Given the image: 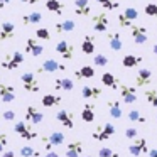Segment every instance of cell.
Segmentation results:
<instances>
[{
  "label": "cell",
  "mask_w": 157,
  "mask_h": 157,
  "mask_svg": "<svg viewBox=\"0 0 157 157\" xmlns=\"http://www.w3.org/2000/svg\"><path fill=\"white\" fill-rule=\"evenodd\" d=\"M139 19V10L133 7H127L122 14L117 15V21H118V25L122 29H130L133 25V22Z\"/></svg>",
  "instance_id": "cell-1"
},
{
  "label": "cell",
  "mask_w": 157,
  "mask_h": 157,
  "mask_svg": "<svg viewBox=\"0 0 157 157\" xmlns=\"http://www.w3.org/2000/svg\"><path fill=\"white\" fill-rule=\"evenodd\" d=\"M21 83H22V88H24L27 93H39V90H41V83H39L37 76H36L34 73H31V71L22 73L21 75Z\"/></svg>",
  "instance_id": "cell-2"
},
{
  "label": "cell",
  "mask_w": 157,
  "mask_h": 157,
  "mask_svg": "<svg viewBox=\"0 0 157 157\" xmlns=\"http://www.w3.org/2000/svg\"><path fill=\"white\" fill-rule=\"evenodd\" d=\"M22 63H24V54H22L21 51H14L12 54H5V58L2 59L0 66L4 69H7V71H14V69H17Z\"/></svg>",
  "instance_id": "cell-3"
},
{
  "label": "cell",
  "mask_w": 157,
  "mask_h": 157,
  "mask_svg": "<svg viewBox=\"0 0 157 157\" xmlns=\"http://www.w3.org/2000/svg\"><path fill=\"white\" fill-rule=\"evenodd\" d=\"M14 132L17 133L21 139L27 140V142H31V140H36L37 139V132H36L34 128H32V125H29L27 122H15L14 125Z\"/></svg>",
  "instance_id": "cell-4"
},
{
  "label": "cell",
  "mask_w": 157,
  "mask_h": 157,
  "mask_svg": "<svg viewBox=\"0 0 157 157\" xmlns=\"http://www.w3.org/2000/svg\"><path fill=\"white\" fill-rule=\"evenodd\" d=\"M41 140H42V147H44V150L49 152V150H52L54 145H61V144L64 142V133L59 132V130H54V132L48 133V135H42Z\"/></svg>",
  "instance_id": "cell-5"
},
{
  "label": "cell",
  "mask_w": 157,
  "mask_h": 157,
  "mask_svg": "<svg viewBox=\"0 0 157 157\" xmlns=\"http://www.w3.org/2000/svg\"><path fill=\"white\" fill-rule=\"evenodd\" d=\"M113 135H115V125L106 122V123H103V125H100L98 128L91 133V139L96 140V142H106V140Z\"/></svg>",
  "instance_id": "cell-6"
},
{
  "label": "cell",
  "mask_w": 157,
  "mask_h": 157,
  "mask_svg": "<svg viewBox=\"0 0 157 157\" xmlns=\"http://www.w3.org/2000/svg\"><path fill=\"white\" fill-rule=\"evenodd\" d=\"M91 24H93V31L95 32H106L110 27L108 12L101 10V12H98V14L91 15Z\"/></svg>",
  "instance_id": "cell-7"
},
{
  "label": "cell",
  "mask_w": 157,
  "mask_h": 157,
  "mask_svg": "<svg viewBox=\"0 0 157 157\" xmlns=\"http://www.w3.org/2000/svg\"><path fill=\"white\" fill-rule=\"evenodd\" d=\"M66 69L68 68H66V64H63V63L56 61V59H46V61L37 68V73L39 75H41V73H64Z\"/></svg>",
  "instance_id": "cell-8"
},
{
  "label": "cell",
  "mask_w": 157,
  "mask_h": 157,
  "mask_svg": "<svg viewBox=\"0 0 157 157\" xmlns=\"http://www.w3.org/2000/svg\"><path fill=\"white\" fill-rule=\"evenodd\" d=\"M128 152L130 155L133 157H140V155H145L147 152H149V142H147V139H144V137H137L135 142H132L128 145Z\"/></svg>",
  "instance_id": "cell-9"
},
{
  "label": "cell",
  "mask_w": 157,
  "mask_h": 157,
  "mask_svg": "<svg viewBox=\"0 0 157 157\" xmlns=\"http://www.w3.org/2000/svg\"><path fill=\"white\" fill-rule=\"evenodd\" d=\"M118 90H120V96H122V101L123 103L132 105V103L137 101V88H135V86H130V85H125V83H120Z\"/></svg>",
  "instance_id": "cell-10"
},
{
  "label": "cell",
  "mask_w": 157,
  "mask_h": 157,
  "mask_svg": "<svg viewBox=\"0 0 157 157\" xmlns=\"http://www.w3.org/2000/svg\"><path fill=\"white\" fill-rule=\"evenodd\" d=\"M130 36H132L135 44H145L149 41V29L145 25H135L133 24L130 27Z\"/></svg>",
  "instance_id": "cell-11"
},
{
  "label": "cell",
  "mask_w": 157,
  "mask_h": 157,
  "mask_svg": "<svg viewBox=\"0 0 157 157\" xmlns=\"http://www.w3.org/2000/svg\"><path fill=\"white\" fill-rule=\"evenodd\" d=\"M56 52H58V54L61 56L63 59H66V61H71L73 56H75V46H73L71 42L61 39V41L56 44Z\"/></svg>",
  "instance_id": "cell-12"
},
{
  "label": "cell",
  "mask_w": 157,
  "mask_h": 157,
  "mask_svg": "<svg viewBox=\"0 0 157 157\" xmlns=\"http://www.w3.org/2000/svg\"><path fill=\"white\" fill-rule=\"evenodd\" d=\"M24 49H25V54L32 56V58H39V56L44 52V46H42L36 37H27Z\"/></svg>",
  "instance_id": "cell-13"
},
{
  "label": "cell",
  "mask_w": 157,
  "mask_h": 157,
  "mask_svg": "<svg viewBox=\"0 0 157 157\" xmlns=\"http://www.w3.org/2000/svg\"><path fill=\"white\" fill-rule=\"evenodd\" d=\"M152 83V71L149 68H140L135 75V86L137 88H147Z\"/></svg>",
  "instance_id": "cell-14"
},
{
  "label": "cell",
  "mask_w": 157,
  "mask_h": 157,
  "mask_svg": "<svg viewBox=\"0 0 157 157\" xmlns=\"http://www.w3.org/2000/svg\"><path fill=\"white\" fill-rule=\"evenodd\" d=\"M15 37V24L10 21H5L0 24V42L12 41Z\"/></svg>",
  "instance_id": "cell-15"
},
{
  "label": "cell",
  "mask_w": 157,
  "mask_h": 157,
  "mask_svg": "<svg viewBox=\"0 0 157 157\" xmlns=\"http://www.w3.org/2000/svg\"><path fill=\"white\" fill-rule=\"evenodd\" d=\"M42 120H44V115L34 105H29L25 108V120L24 122H27L29 125H39V123H42Z\"/></svg>",
  "instance_id": "cell-16"
},
{
  "label": "cell",
  "mask_w": 157,
  "mask_h": 157,
  "mask_svg": "<svg viewBox=\"0 0 157 157\" xmlns=\"http://www.w3.org/2000/svg\"><path fill=\"white\" fill-rule=\"evenodd\" d=\"M17 95H15V88L9 83H0V100L2 103H12L15 101Z\"/></svg>",
  "instance_id": "cell-17"
},
{
  "label": "cell",
  "mask_w": 157,
  "mask_h": 157,
  "mask_svg": "<svg viewBox=\"0 0 157 157\" xmlns=\"http://www.w3.org/2000/svg\"><path fill=\"white\" fill-rule=\"evenodd\" d=\"M56 120L68 130L75 127V115H73L71 112H68V110H59V112L56 113Z\"/></svg>",
  "instance_id": "cell-18"
},
{
  "label": "cell",
  "mask_w": 157,
  "mask_h": 157,
  "mask_svg": "<svg viewBox=\"0 0 157 157\" xmlns=\"http://www.w3.org/2000/svg\"><path fill=\"white\" fill-rule=\"evenodd\" d=\"M106 41H108V48L112 49V51H122L123 39H122V34H120L118 31H110Z\"/></svg>",
  "instance_id": "cell-19"
},
{
  "label": "cell",
  "mask_w": 157,
  "mask_h": 157,
  "mask_svg": "<svg viewBox=\"0 0 157 157\" xmlns=\"http://www.w3.org/2000/svg\"><path fill=\"white\" fill-rule=\"evenodd\" d=\"M75 14L79 17H88L91 14V4L90 0H75Z\"/></svg>",
  "instance_id": "cell-20"
},
{
  "label": "cell",
  "mask_w": 157,
  "mask_h": 157,
  "mask_svg": "<svg viewBox=\"0 0 157 157\" xmlns=\"http://www.w3.org/2000/svg\"><path fill=\"white\" fill-rule=\"evenodd\" d=\"M101 95H103V91H101V88H98V86L86 85V86L81 88V96L85 100H98Z\"/></svg>",
  "instance_id": "cell-21"
},
{
  "label": "cell",
  "mask_w": 157,
  "mask_h": 157,
  "mask_svg": "<svg viewBox=\"0 0 157 157\" xmlns=\"http://www.w3.org/2000/svg\"><path fill=\"white\" fill-rule=\"evenodd\" d=\"M120 79L117 78L113 73H103L101 75V85L103 86H106V88H110V90H118V86H120Z\"/></svg>",
  "instance_id": "cell-22"
},
{
  "label": "cell",
  "mask_w": 157,
  "mask_h": 157,
  "mask_svg": "<svg viewBox=\"0 0 157 157\" xmlns=\"http://www.w3.org/2000/svg\"><path fill=\"white\" fill-rule=\"evenodd\" d=\"M76 27L75 21L71 19H66V21H61V22H56L54 24V32L56 34H66V32H73Z\"/></svg>",
  "instance_id": "cell-23"
},
{
  "label": "cell",
  "mask_w": 157,
  "mask_h": 157,
  "mask_svg": "<svg viewBox=\"0 0 157 157\" xmlns=\"http://www.w3.org/2000/svg\"><path fill=\"white\" fill-rule=\"evenodd\" d=\"M21 21L24 25H37L42 22V14L41 12H29V14H22Z\"/></svg>",
  "instance_id": "cell-24"
},
{
  "label": "cell",
  "mask_w": 157,
  "mask_h": 157,
  "mask_svg": "<svg viewBox=\"0 0 157 157\" xmlns=\"http://www.w3.org/2000/svg\"><path fill=\"white\" fill-rule=\"evenodd\" d=\"M106 110H108V115L112 118H122V115H123L122 103L118 100H110V101H106Z\"/></svg>",
  "instance_id": "cell-25"
},
{
  "label": "cell",
  "mask_w": 157,
  "mask_h": 157,
  "mask_svg": "<svg viewBox=\"0 0 157 157\" xmlns=\"http://www.w3.org/2000/svg\"><path fill=\"white\" fill-rule=\"evenodd\" d=\"M46 9L54 15H63L66 10V5L61 0H46Z\"/></svg>",
  "instance_id": "cell-26"
},
{
  "label": "cell",
  "mask_w": 157,
  "mask_h": 157,
  "mask_svg": "<svg viewBox=\"0 0 157 157\" xmlns=\"http://www.w3.org/2000/svg\"><path fill=\"white\" fill-rule=\"evenodd\" d=\"M81 120L86 123L95 122V103L93 101L85 103V106H83V110H81Z\"/></svg>",
  "instance_id": "cell-27"
},
{
  "label": "cell",
  "mask_w": 157,
  "mask_h": 157,
  "mask_svg": "<svg viewBox=\"0 0 157 157\" xmlns=\"http://www.w3.org/2000/svg\"><path fill=\"white\" fill-rule=\"evenodd\" d=\"M83 154V144L79 140H71L66 147V157H79Z\"/></svg>",
  "instance_id": "cell-28"
},
{
  "label": "cell",
  "mask_w": 157,
  "mask_h": 157,
  "mask_svg": "<svg viewBox=\"0 0 157 157\" xmlns=\"http://www.w3.org/2000/svg\"><path fill=\"white\" fill-rule=\"evenodd\" d=\"M81 52L83 54H95V37L86 34L81 41Z\"/></svg>",
  "instance_id": "cell-29"
},
{
  "label": "cell",
  "mask_w": 157,
  "mask_h": 157,
  "mask_svg": "<svg viewBox=\"0 0 157 157\" xmlns=\"http://www.w3.org/2000/svg\"><path fill=\"white\" fill-rule=\"evenodd\" d=\"M144 61V56H135V54H125L122 58V66L123 68H137Z\"/></svg>",
  "instance_id": "cell-30"
},
{
  "label": "cell",
  "mask_w": 157,
  "mask_h": 157,
  "mask_svg": "<svg viewBox=\"0 0 157 157\" xmlns=\"http://www.w3.org/2000/svg\"><path fill=\"white\" fill-rule=\"evenodd\" d=\"M75 76H76V79H91L93 76H95V68L90 66V64H85L79 69H76Z\"/></svg>",
  "instance_id": "cell-31"
},
{
  "label": "cell",
  "mask_w": 157,
  "mask_h": 157,
  "mask_svg": "<svg viewBox=\"0 0 157 157\" xmlns=\"http://www.w3.org/2000/svg\"><path fill=\"white\" fill-rule=\"evenodd\" d=\"M54 88L61 91H71L75 88V81L69 78H56L54 79Z\"/></svg>",
  "instance_id": "cell-32"
},
{
  "label": "cell",
  "mask_w": 157,
  "mask_h": 157,
  "mask_svg": "<svg viewBox=\"0 0 157 157\" xmlns=\"http://www.w3.org/2000/svg\"><path fill=\"white\" fill-rule=\"evenodd\" d=\"M63 101V98L59 95H52V93H49V95H44L41 100V105L46 106V108H52V106L59 105V103Z\"/></svg>",
  "instance_id": "cell-33"
},
{
  "label": "cell",
  "mask_w": 157,
  "mask_h": 157,
  "mask_svg": "<svg viewBox=\"0 0 157 157\" xmlns=\"http://www.w3.org/2000/svg\"><path fill=\"white\" fill-rule=\"evenodd\" d=\"M144 96H145V100L149 101V105H152L154 108H157V90L155 88H145Z\"/></svg>",
  "instance_id": "cell-34"
},
{
  "label": "cell",
  "mask_w": 157,
  "mask_h": 157,
  "mask_svg": "<svg viewBox=\"0 0 157 157\" xmlns=\"http://www.w3.org/2000/svg\"><path fill=\"white\" fill-rule=\"evenodd\" d=\"M100 5L103 7V10L110 12V10H117L120 7V2L118 0H96Z\"/></svg>",
  "instance_id": "cell-35"
},
{
  "label": "cell",
  "mask_w": 157,
  "mask_h": 157,
  "mask_svg": "<svg viewBox=\"0 0 157 157\" xmlns=\"http://www.w3.org/2000/svg\"><path fill=\"white\" fill-rule=\"evenodd\" d=\"M21 157H41V152L31 145H22L21 147Z\"/></svg>",
  "instance_id": "cell-36"
},
{
  "label": "cell",
  "mask_w": 157,
  "mask_h": 157,
  "mask_svg": "<svg viewBox=\"0 0 157 157\" xmlns=\"http://www.w3.org/2000/svg\"><path fill=\"white\" fill-rule=\"evenodd\" d=\"M34 34H36V39H39V41H49L51 39V31L48 27H37Z\"/></svg>",
  "instance_id": "cell-37"
},
{
  "label": "cell",
  "mask_w": 157,
  "mask_h": 157,
  "mask_svg": "<svg viewBox=\"0 0 157 157\" xmlns=\"http://www.w3.org/2000/svg\"><path fill=\"white\" fill-rule=\"evenodd\" d=\"M128 120L130 122H135V123H145L147 118L139 112V110H130L128 112Z\"/></svg>",
  "instance_id": "cell-38"
},
{
  "label": "cell",
  "mask_w": 157,
  "mask_h": 157,
  "mask_svg": "<svg viewBox=\"0 0 157 157\" xmlns=\"http://www.w3.org/2000/svg\"><path fill=\"white\" fill-rule=\"evenodd\" d=\"M93 63H95V68H105L110 61L105 54H93Z\"/></svg>",
  "instance_id": "cell-39"
},
{
  "label": "cell",
  "mask_w": 157,
  "mask_h": 157,
  "mask_svg": "<svg viewBox=\"0 0 157 157\" xmlns=\"http://www.w3.org/2000/svg\"><path fill=\"white\" fill-rule=\"evenodd\" d=\"M98 157H120V154L117 150L110 149V147H101L98 150Z\"/></svg>",
  "instance_id": "cell-40"
},
{
  "label": "cell",
  "mask_w": 157,
  "mask_h": 157,
  "mask_svg": "<svg viewBox=\"0 0 157 157\" xmlns=\"http://www.w3.org/2000/svg\"><path fill=\"white\" fill-rule=\"evenodd\" d=\"M144 12H145L149 17H157V4L155 2H150L144 7Z\"/></svg>",
  "instance_id": "cell-41"
},
{
  "label": "cell",
  "mask_w": 157,
  "mask_h": 157,
  "mask_svg": "<svg viewBox=\"0 0 157 157\" xmlns=\"http://www.w3.org/2000/svg\"><path fill=\"white\" fill-rule=\"evenodd\" d=\"M137 137H139V130H137L135 127H128V128H125V139L135 140Z\"/></svg>",
  "instance_id": "cell-42"
},
{
  "label": "cell",
  "mask_w": 157,
  "mask_h": 157,
  "mask_svg": "<svg viewBox=\"0 0 157 157\" xmlns=\"http://www.w3.org/2000/svg\"><path fill=\"white\" fill-rule=\"evenodd\" d=\"M15 117H17V115H15L14 110H5V112L2 113V118H4L5 122H14Z\"/></svg>",
  "instance_id": "cell-43"
},
{
  "label": "cell",
  "mask_w": 157,
  "mask_h": 157,
  "mask_svg": "<svg viewBox=\"0 0 157 157\" xmlns=\"http://www.w3.org/2000/svg\"><path fill=\"white\" fill-rule=\"evenodd\" d=\"M7 145H9V135L7 133H0V154L4 152Z\"/></svg>",
  "instance_id": "cell-44"
},
{
  "label": "cell",
  "mask_w": 157,
  "mask_h": 157,
  "mask_svg": "<svg viewBox=\"0 0 157 157\" xmlns=\"http://www.w3.org/2000/svg\"><path fill=\"white\" fill-rule=\"evenodd\" d=\"M2 157H21V155H17L14 150H4V152H2Z\"/></svg>",
  "instance_id": "cell-45"
},
{
  "label": "cell",
  "mask_w": 157,
  "mask_h": 157,
  "mask_svg": "<svg viewBox=\"0 0 157 157\" xmlns=\"http://www.w3.org/2000/svg\"><path fill=\"white\" fill-rule=\"evenodd\" d=\"M10 5V0H0V9H5Z\"/></svg>",
  "instance_id": "cell-46"
},
{
  "label": "cell",
  "mask_w": 157,
  "mask_h": 157,
  "mask_svg": "<svg viewBox=\"0 0 157 157\" xmlns=\"http://www.w3.org/2000/svg\"><path fill=\"white\" fill-rule=\"evenodd\" d=\"M22 4H27V5H36L37 2H41V0H21Z\"/></svg>",
  "instance_id": "cell-47"
},
{
  "label": "cell",
  "mask_w": 157,
  "mask_h": 157,
  "mask_svg": "<svg viewBox=\"0 0 157 157\" xmlns=\"http://www.w3.org/2000/svg\"><path fill=\"white\" fill-rule=\"evenodd\" d=\"M42 157H59V154H58V152H52V150H49V152H46Z\"/></svg>",
  "instance_id": "cell-48"
},
{
  "label": "cell",
  "mask_w": 157,
  "mask_h": 157,
  "mask_svg": "<svg viewBox=\"0 0 157 157\" xmlns=\"http://www.w3.org/2000/svg\"><path fill=\"white\" fill-rule=\"evenodd\" d=\"M149 157H157V149H149Z\"/></svg>",
  "instance_id": "cell-49"
},
{
  "label": "cell",
  "mask_w": 157,
  "mask_h": 157,
  "mask_svg": "<svg viewBox=\"0 0 157 157\" xmlns=\"http://www.w3.org/2000/svg\"><path fill=\"white\" fill-rule=\"evenodd\" d=\"M152 54H154V56H157V42L152 46Z\"/></svg>",
  "instance_id": "cell-50"
},
{
  "label": "cell",
  "mask_w": 157,
  "mask_h": 157,
  "mask_svg": "<svg viewBox=\"0 0 157 157\" xmlns=\"http://www.w3.org/2000/svg\"><path fill=\"white\" fill-rule=\"evenodd\" d=\"M85 157H93V155H85Z\"/></svg>",
  "instance_id": "cell-51"
},
{
  "label": "cell",
  "mask_w": 157,
  "mask_h": 157,
  "mask_svg": "<svg viewBox=\"0 0 157 157\" xmlns=\"http://www.w3.org/2000/svg\"><path fill=\"white\" fill-rule=\"evenodd\" d=\"M155 118H157V113H155Z\"/></svg>",
  "instance_id": "cell-52"
}]
</instances>
